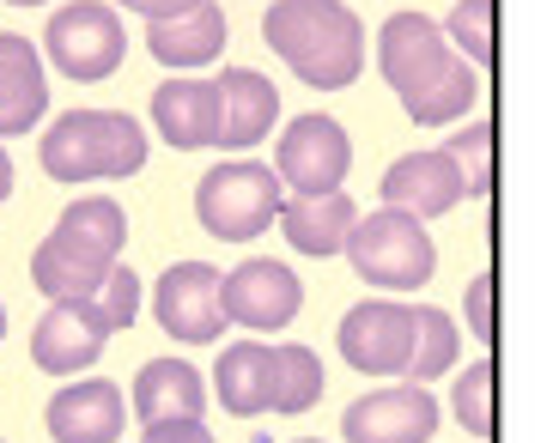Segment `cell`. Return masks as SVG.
I'll return each instance as SVG.
<instances>
[{
	"label": "cell",
	"mask_w": 559,
	"mask_h": 443,
	"mask_svg": "<svg viewBox=\"0 0 559 443\" xmlns=\"http://www.w3.org/2000/svg\"><path fill=\"white\" fill-rule=\"evenodd\" d=\"M262 37L310 92H341L365 73V25L347 0H274Z\"/></svg>",
	"instance_id": "6da1fadb"
},
{
	"label": "cell",
	"mask_w": 559,
	"mask_h": 443,
	"mask_svg": "<svg viewBox=\"0 0 559 443\" xmlns=\"http://www.w3.org/2000/svg\"><path fill=\"white\" fill-rule=\"evenodd\" d=\"M37 158L56 182H116L146 165V128L128 110H68L43 128Z\"/></svg>",
	"instance_id": "7a4b0ae2"
},
{
	"label": "cell",
	"mask_w": 559,
	"mask_h": 443,
	"mask_svg": "<svg viewBox=\"0 0 559 443\" xmlns=\"http://www.w3.org/2000/svg\"><path fill=\"white\" fill-rule=\"evenodd\" d=\"M280 207H286V182H280V170L255 165V158L213 165L195 182V219L219 243H250V237H262L267 225H280Z\"/></svg>",
	"instance_id": "3957f363"
},
{
	"label": "cell",
	"mask_w": 559,
	"mask_h": 443,
	"mask_svg": "<svg viewBox=\"0 0 559 443\" xmlns=\"http://www.w3.org/2000/svg\"><path fill=\"white\" fill-rule=\"evenodd\" d=\"M347 262L365 286H383V291H419L426 279L438 274V243L426 231V219L414 213H395L378 207L365 213L347 237Z\"/></svg>",
	"instance_id": "277c9868"
},
{
	"label": "cell",
	"mask_w": 559,
	"mask_h": 443,
	"mask_svg": "<svg viewBox=\"0 0 559 443\" xmlns=\"http://www.w3.org/2000/svg\"><path fill=\"white\" fill-rule=\"evenodd\" d=\"M43 56L56 61L68 80H80V85L110 80V73L122 68V56H128L122 13L104 7V0H73V7H61V13L49 19V31H43Z\"/></svg>",
	"instance_id": "5b68a950"
},
{
	"label": "cell",
	"mask_w": 559,
	"mask_h": 443,
	"mask_svg": "<svg viewBox=\"0 0 559 443\" xmlns=\"http://www.w3.org/2000/svg\"><path fill=\"white\" fill-rule=\"evenodd\" d=\"M456 61L462 56L450 49L444 25H432L426 13L383 19V31H378V73L390 80V92L402 97V110H414L432 85H444Z\"/></svg>",
	"instance_id": "8992f818"
},
{
	"label": "cell",
	"mask_w": 559,
	"mask_h": 443,
	"mask_svg": "<svg viewBox=\"0 0 559 443\" xmlns=\"http://www.w3.org/2000/svg\"><path fill=\"white\" fill-rule=\"evenodd\" d=\"M419 352V310L390 304V298H365L341 316V359L365 376H407Z\"/></svg>",
	"instance_id": "52a82bcc"
},
{
	"label": "cell",
	"mask_w": 559,
	"mask_h": 443,
	"mask_svg": "<svg viewBox=\"0 0 559 443\" xmlns=\"http://www.w3.org/2000/svg\"><path fill=\"white\" fill-rule=\"evenodd\" d=\"M274 170L286 194H335L353 170V140L335 116H298L293 128H280L274 140Z\"/></svg>",
	"instance_id": "ba28073f"
},
{
	"label": "cell",
	"mask_w": 559,
	"mask_h": 443,
	"mask_svg": "<svg viewBox=\"0 0 559 443\" xmlns=\"http://www.w3.org/2000/svg\"><path fill=\"white\" fill-rule=\"evenodd\" d=\"M153 316H158V328H165L170 340H182V347L219 340V328H231V322H225V298H219V267L170 262L165 274H158Z\"/></svg>",
	"instance_id": "9c48e42d"
},
{
	"label": "cell",
	"mask_w": 559,
	"mask_h": 443,
	"mask_svg": "<svg viewBox=\"0 0 559 443\" xmlns=\"http://www.w3.org/2000/svg\"><path fill=\"white\" fill-rule=\"evenodd\" d=\"M110 316L98 310V298H61V304L43 310V322L31 328V359L49 376H73L92 371L110 347Z\"/></svg>",
	"instance_id": "30bf717a"
},
{
	"label": "cell",
	"mask_w": 559,
	"mask_h": 443,
	"mask_svg": "<svg viewBox=\"0 0 559 443\" xmlns=\"http://www.w3.org/2000/svg\"><path fill=\"white\" fill-rule=\"evenodd\" d=\"M219 298H225V322L231 328H250V334H280L286 322L305 310V286L286 262H243L219 279Z\"/></svg>",
	"instance_id": "8fae6325"
},
{
	"label": "cell",
	"mask_w": 559,
	"mask_h": 443,
	"mask_svg": "<svg viewBox=\"0 0 559 443\" xmlns=\"http://www.w3.org/2000/svg\"><path fill=\"white\" fill-rule=\"evenodd\" d=\"M432 431H438V402L426 395V383L371 388L341 414L347 443H432Z\"/></svg>",
	"instance_id": "7c38bea8"
},
{
	"label": "cell",
	"mask_w": 559,
	"mask_h": 443,
	"mask_svg": "<svg viewBox=\"0 0 559 443\" xmlns=\"http://www.w3.org/2000/svg\"><path fill=\"white\" fill-rule=\"evenodd\" d=\"M153 128L177 153H201L225 140V92L219 80H165L153 92Z\"/></svg>",
	"instance_id": "4fadbf2b"
},
{
	"label": "cell",
	"mask_w": 559,
	"mask_h": 443,
	"mask_svg": "<svg viewBox=\"0 0 559 443\" xmlns=\"http://www.w3.org/2000/svg\"><path fill=\"white\" fill-rule=\"evenodd\" d=\"M462 201V170L444 146H426V153H402L383 177V207L414 213V219H444Z\"/></svg>",
	"instance_id": "5bb4252c"
},
{
	"label": "cell",
	"mask_w": 559,
	"mask_h": 443,
	"mask_svg": "<svg viewBox=\"0 0 559 443\" xmlns=\"http://www.w3.org/2000/svg\"><path fill=\"white\" fill-rule=\"evenodd\" d=\"M128 402H122V388L104 383V376H80V383L56 388L49 395V438L56 443H116L128 426Z\"/></svg>",
	"instance_id": "9a60e30c"
},
{
	"label": "cell",
	"mask_w": 559,
	"mask_h": 443,
	"mask_svg": "<svg viewBox=\"0 0 559 443\" xmlns=\"http://www.w3.org/2000/svg\"><path fill=\"white\" fill-rule=\"evenodd\" d=\"M49 116V73H43L37 43L0 31V140L25 134Z\"/></svg>",
	"instance_id": "2e32d148"
},
{
	"label": "cell",
	"mask_w": 559,
	"mask_h": 443,
	"mask_svg": "<svg viewBox=\"0 0 559 443\" xmlns=\"http://www.w3.org/2000/svg\"><path fill=\"white\" fill-rule=\"evenodd\" d=\"M128 407H134L140 426H158V419H201L207 414V376L189 359H153V364H140L134 388H128Z\"/></svg>",
	"instance_id": "e0dca14e"
},
{
	"label": "cell",
	"mask_w": 559,
	"mask_h": 443,
	"mask_svg": "<svg viewBox=\"0 0 559 443\" xmlns=\"http://www.w3.org/2000/svg\"><path fill=\"white\" fill-rule=\"evenodd\" d=\"M359 225V207L347 201V189L335 194H286V207H280V231L293 243L298 255H347V237Z\"/></svg>",
	"instance_id": "ac0fdd59"
},
{
	"label": "cell",
	"mask_w": 559,
	"mask_h": 443,
	"mask_svg": "<svg viewBox=\"0 0 559 443\" xmlns=\"http://www.w3.org/2000/svg\"><path fill=\"white\" fill-rule=\"evenodd\" d=\"M225 13H219V0H207V7H195V13H182V19H165V25H146V49H153L158 68H207V61H219L225 49Z\"/></svg>",
	"instance_id": "d6986e66"
},
{
	"label": "cell",
	"mask_w": 559,
	"mask_h": 443,
	"mask_svg": "<svg viewBox=\"0 0 559 443\" xmlns=\"http://www.w3.org/2000/svg\"><path fill=\"white\" fill-rule=\"evenodd\" d=\"M219 407L231 419H255V414H274V347L262 340H231L219 352Z\"/></svg>",
	"instance_id": "ffe728a7"
},
{
	"label": "cell",
	"mask_w": 559,
	"mask_h": 443,
	"mask_svg": "<svg viewBox=\"0 0 559 443\" xmlns=\"http://www.w3.org/2000/svg\"><path fill=\"white\" fill-rule=\"evenodd\" d=\"M219 92H225V140H219V146H238V153L262 146L267 128L280 122L274 80H262L255 68H225L219 73Z\"/></svg>",
	"instance_id": "44dd1931"
},
{
	"label": "cell",
	"mask_w": 559,
	"mask_h": 443,
	"mask_svg": "<svg viewBox=\"0 0 559 443\" xmlns=\"http://www.w3.org/2000/svg\"><path fill=\"white\" fill-rule=\"evenodd\" d=\"M49 237H61L68 250L92 255V262L116 267V255H122V243H128V213L116 207L110 194H80V201L56 219Z\"/></svg>",
	"instance_id": "7402d4cb"
},
{
	"label": "cell",
	"mask_w": 559,
	"mask_h": 443,
	"mask_svg": "<svg viewBox=\"0 0 559 443\" xmlns=\"http://www.w3.org/2000/svg\"><path fill=\"white\" fill-rule=\"evenodd\" d=\"M104 279H110V267L80 255V250H68L61 237H43L37 255H31V286H37L49 304H61V298H98Z\"/></svg>",
	"instance_id": "603a6c76"
},
{
	"label": "cell",
	"mask_w": 559,
	"mask_h": 443,
	"mask_svg": "<svg viewBox=\"0 0 559 443\" xmlns=\"http://www.w3.org/2000/svg\"><path fill=\"white\" fill-rule=\"evenodd\" d=\"M322 395V359L298 340L274 347V414H310Z\"/></svg>",
	"instance_id": "cb8c5ba5"
},
{
	"label": "cell",
	"mask_w": 559,
	"mask_h": 443,
	"mask_svg": "<svg viewBox=\"0 0 559 443\" xmlns=\"http://www.w3.org/2000/svg\"><path fill=\"white\" fill-rule=\"evenodd\" d=\"M499 364L492 359H475L456 371V388H450V414L462 419L468 438H492V419H499Z\"/></svg>",
	"instance_id": "d4e9b609"
},
{
	"label": "cell",
	"mask_w": 559,
	"mask_h": 443,
	"mask_svg": "<svg viewBox=\"0 0 559 443\" xmlns=\"http://www.w3.org/2000/svg\"><path fill=\"white\" fill-rule=\"evenodd\" d=\"M492 19H499V0H456V7H450V19H444L450 49H456L462 61L487 68V61L499 56V31H492Z\"/></svg>",
	"instance_id": "484cf974"
},
{
	"label": "cell",
	"mask_w": 559,
	"mask_h": 443,
	"mask_svg": "<svg viewBox=\"0 0 559 443\" xmlns=\"http://www.w3.org/2000/svg\"><path fill=\"white\" fill-rule=\"evenodd\" d=\"M456 352H462L456 322H450L438 304H419V352H414V364H407V383H432V376H444L450 364H456Z\"/></svg>",
	"instance_id": "4316f807"
},
{
	"label": "cell",
	"mask_w": 559,
	"mask_h": 443,
	"mask_svg": "<svg viewBox=\"0 0 559 443\" xmlns=\"http://www.w3.org/2000/svg\"><path fill=\"white\" fill-rule=\"evenodd\" d=\"M492 146H499V134H492V122L450 128L444 153L456 158V170H462V194H492Z\"/></svg>",
	"instance_id": "83f0119b"
},
{
	"label": "cell",
	"mask_w": 559,
	"mask_h": 443,
	"mask_svg": "<svg viewBox=\"0 0 559 443\" xmlns=\"http://www.w3.org/2000/svg\"><path fill=\"white\" fill-rule=\"evenodd\" d=\"M98 310L110 316V328H128V322L140 316V274L134 267H122V262L110 267V279H104V291H98Z\"/></svg>",
	"instance_id": "f1b7e54d"
},
{
	"label": "cell",
	"mask_w": 559,
	"mask_h": 443,
	"mask_svg": "<svg viewBox=\"0 0 559 443\" xmlns=\"http://www.w3.org/2000/svg\"><path fill=\"white\" fill-rule=\"evenodd\" d=\"M492 298H499V279L492 274H480V279H468V298H462V322H468V334L475 340H499V316H492Z\"/></svg>",
	"instance_id": "f546056e"
},
{
	"label": "cell",
	"mask_w": 559,
	"mask_h": 443,
	"mask_svg": "<svg viewBox=\"0 0 559 443\" xmlns=\"http://www.w3.org/2000/svg\"><path fill=\"white\" fill-rule=\"evenodd\" d=\"M140 443H213L207 419H158L140 431Z\"/></svg>",
	"instance_id": "4dcf8cb0"
},
{
	"label": "cell",
	"mask_w": 559,
	"mask_h": 443,
	"mask_svg": "<svg viewBox=\"0 0 559 443\" xmlns=\"http://www.w3.org/2000/svg\"><path fill=\"white\" fill-rule=\"evenodd\" d=\"M195 7H207V0H122V13H140L146 25H165V19H182V13H195Z\"/></svg>",
	"instance_id": "1f68e13d"
},
{
	"label": "cell",
	"mask_w": 559,
	"mask_h": 443,
	"mask_svg": "<svg viewBox=\"0 0 559 443\" xmlns=\"http://www.w3.org/2000/svg\"><path fill=\"white\" fill-rule=\"evenodd\" d=\"M13 194V158H7V146H0V201Z\"/></svg>",
	"instance_id": "d6a6232c"
},
{
	"label": "cell",
	"mask_w": 559,
	"mask_h": 443,
	"mask_svg": "<svg viewBox=\"0 0 559 443\" xmlns=\"http://www.w3.org/2000/svg\"><path fill=\"white\" fill-rule=\"evenodd\" d=\"M7 7H43V0H7Z\"/></svg>",
	"instance_id": "836d02e7"
},
{
	"label": "cell",
	"mask_w": 559,
	"mask_h": 443,
	"mask_svg": "<svg viewBox=\"0 0 559 443\" xmlns=\"http://www.w3.org/2000/svg\"><path fill=\"white\" fill-rule=\"evenodd\" d=\"M0 340H7V304H0Z\"/></svg>",
	"instance_id": "e575fe53"
},
{
	"label": "cell",
	"mask_w": 559,
	"mask_h": 443,
	"mask_svg": "<svg viewBox=\"0 0 559 443\" xmlns=\"http://www.w3.org/2000/svg\"><path fill=\"white\" fill-rule=\"evenodd\" d=\"M298 443H317V438H298Z\"/></svg>",
	"instance_id": "d590c367"
},
{
	"label": "cell",
	"mask_w": 559,
	"mask_h": 443,
	"mask_svg": "<svg viewBox=\"0 0 559 443\" xmlns=\"http://www.w3.org/2000/svg\"><path fill=\"white\" fill-rule=\"evenodd\" d=\"M0 443H7V438H0Z\"/></svg>",
	"instance_id": "8d00e7d4"
}]
</instances>
